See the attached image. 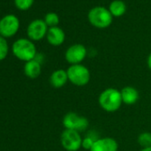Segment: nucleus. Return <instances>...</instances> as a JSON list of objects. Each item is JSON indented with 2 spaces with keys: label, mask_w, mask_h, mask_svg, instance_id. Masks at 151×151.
<instances>
[{
  "label": "nucleus",
  "mask_w": 151,
  "mask_h": 151,
  "mask_svg": "<svg viewBox=\"0 0 151 151\" xmlns=\"http://www.w3.org/2000/svg\"><path fill=\"white\" fill-rule=\"evenodd\" d=\"M100 107L109 113L117 111L123 103L121 92L116 88H107L102 91L98 99Z\"/></svg>",
  "instance_id": "f257e3e1"
},
{
  "label": "nucleus",
  "mask_w": 151,
  "mask_h": 151,
  "mask_svg": "<svg viewBox=\"0 0 151 151\" xmlns=\"http://www.w3.org/2000/svg\"><path fill=\"white\" fill-rule=\"evenodd\" d=\"M13 53L19 60L27 62L35 59L37 55V49L31 40L20 38L13 45Z\"/></svg>",
  "instance_id": "f03ea898"
},
{
  "label": "nucleus",
  "mask_w": 151,
  "mask_h": 151,
  "mask_svg": "<svg viewBox=\"0 0 151 151\" xmlns=\"http://www.w3.org/2000/svg\"><path fill=\"white\" fill-rule=\"evenodd\" d=\"M68 81L76 86H85L91 79L90 70L82 64L70 65L67 69Z\"/></svg>",
  "instance_id": "7ed1b4c3"
},
{
  "label": "nucleus",
  "mask_w": 151,
  "mask_h": 151,
  "mask_svg": "<svg viewBox=\"0 0 151 151\" xmlns=\"http://www.w3.org/2000/svg\"><path fill=\"white\" fill-rule=\"evenodd\" d=\"M88 19L93 26L98 29H106L112 23L113 16L109 10L105 7L97 6L90 10Z\"/></svg>",
  "instance_id": "20e7f679"
},
{
  "label": "nucleus",
  "mask_w": 151,
  "mask_h": 151,
  "mask_svg": "<svg viewBox=\"0 0 151 151\" xmlns=\"http://www.w3.org/2000/svg\"><path fill=\"white\" fill-rule=\"evenodd\" d=\"M62 124L65 127V129L81 132L88 128L89 122L86 117L80 116L78 113L68 112L64 116L62 119Z\"/></svg>",
  "instance_id": "39448f33"
},
{
  "label": "nucleus",
  "mask_w": 151,
  "mask_h": 151,
  "mask_svg": "<svg viewBox=\"0 0 151 151\" xmlns=\"http://www.w3.org/2000/svg\"><path fill=\"white\" fill-rule=\"evenodd\" d=\"M83 138L80 132L65 129L60 135V143L67 151H78L82 147Z\"/></svg>",
  "instance_id": "423d86ee"
},
{
  "label": "nucleus",
  "mask_w": 151,
  "mask_h": 151,
  "mask_svg": "<svg viewBox=\"0 0 151 151\" xmlns=\"http://www.w3.org/2000/svg\"><path fill=\"white\" fill-rule=\"evenodd\" d=\"M20 28L19 19L14 14H8L0 20V36L11 37L14 36Z\"/></svg>",
  "instance_id": "0eeeda50"
},
{
  "label": "nucleus",
  "mask_w": 151,
  "mask_h": 151,
  "mask_svg": "<svg viewBox=\"0 0 151 151\" xmlns=\"http://www.w3.org/2000/svg\"><path fill=\"white\" fill-rule=\"evenodd\" d=\"M87 50L85 45L81 44H75L69 46L65 52V59L70 65L81 64L86 58Z\"/></svg>",
  "instance_id": "6e6552de"
},
{
  "label": "nucleus",
  "mask_w": 151,
  "mask_h": 151,
  "mask_svg": "<svg viewBox=\"0 0 151 151\" xmlns=\"http://www.w3.org/2000/svg\"><path fill=\"white\" fill-rule=\"evenodd\" d=\"M47 25L43 20H35L29 23L27 29L28 37L30 40L39 41L47 34Z\"/></svg>",
  "instance_id": "1a4fd4ad"
},
{
  "label": "nucleus",
  "mask_w": 151,
  "mask_h": 151,
  "mask_svg": "<svg viewBox=\"0 0 151 151\" xmlns=\"http://www.w3.org/2000/svg\"><path fill=\"white\" fill-rule=\"evenodd\" d=\"M118 143L111 137H104L97 139L90 151H117Z\"/></svg>",
  "instance_id": "9d476101"
},
{
  "label": "nucleus",
  "mask_w": 151,
  "mask_h": 151,
  "mask_svg": "<svg viewBox=\"0 0 151 151\" xmlns=\"http://www.w3.org/2000/svg\"><path fill=\"white\" fill-rule=\"evenodd\" d=\"M68 81L67 70L60 68L54 70L50 76V84L53 88L59 89L63 87Z\"/></svg>",
  "instance_id": "9b49d317"
},
{
  "label": "nucleus",
  "mask_w": 151,
  "mask_h": 151,
  "mask_svg": "<svg viewBox=\"0 0 151 151\" xmlns=\"http://www.w3.org/2000/svg\"><path fill=\"white\" fill-rule=\"evenodd\" d=\"M46 37L48 43L53 46H59L65 41V33L59 27L50 28L47 31Z\"/></svg>",
  "instance_id": "f8f14e48"
},
{
  "label": "nucleus",
  "mask_w": 151,
  "mask_h": 151,
  "mask_svg": "<svg viewBox=\"0 0 151 151\" xmlns=\"http://www.w3.org/2000/svg\"><path fill=\"white\" fill-rule=\"evenodd\" d=\"M120 92L123 103L126 105H133L139 101V92L133 86H124Z\"/></svg>",
  "instance_id": "ddd939ff"
},
{
  "label": "nucleus",
  "mask_w": 151,
  "mask_h": 151,
  "mask_svg": "<svg viewBox=\"0 0 151 151\" xmlns=\"http://www.w3.org/2000/svg\"><path fill=\"white\" fill-rule=\"evenodd\" d=\"M41 63L36 60L27 61L24 65V74L30 79L37 78L41 74Z\"/></svg>",
  "instance_id": "4468645a"
},
{
  "label": "nucleus",
  "mask_w": 151,
  "mask_h": 151,
  "mask_svg": "<svg viewBox=\"0 0 151 151\" xmlns=\"http://www.w3.org/2000/svg\"><path fill=\"white\" fill-rule=\"evenodd\" d=\"M126 11L125 4L121 0H115L109 6V12L111 13L112 16L119 17L122 16Z\"/></svg>",
  "instance_id": "2eb2a0df"
},
{
  "label": "nucleus",
  "mask_w": 151,
  "mask_h": 151,
  "mask_svg": "<svg viewBox=\"0 0 151 151\" xmlns=\"http://www.w3.org/2000/svg\"><path fill=\"white\" fill-rule=\"evenodd\" d=\"M138 143L142 148L151 147V132H141L138 136Z\"/></svg>",
  "instance_id": "dca6fc26"
},
{
  "label": "nucleus",
  "mask_w": 151,
  "mask_h": 151,
  "mask_svg": "<svg viewBox=\"0 0 151 151\" xmlns=\"http://www.w3.org/2000/svg\"><path fill=\"white\" fill-rule=\"evenodd\" d=\"M59 22H60L59 16H58L55 13H49V14H47L45 15V22L46 25L49 26L50 28L57 27Z\"/></svg>",
  "instance_id": "f3484780"
},
{
  "label": "nucleus",
  "mask_w": 151,
  "mask_h": 151,
  "mask_svg": "<svg viewBox=\"0 0 151 151\" xmlns=\"http://www.w3.org/2000/svg\"><path fill=\"white\" fill-rule=\"evenodd\" d=\"M8 53V44L5 37L0 36V60L6 58Z\"/></svg>",
  "instance_id": "a211bd4d"
},
{
  "label": "nucleus",
  "mask_w": 151,
  "mask_h": 151,
  "mask_svg": "<svg viewBox=\"0 0 151 151\" xmlns=\"http://www.w3.org/2000/svg\"><path fill=\"white\" fill-rule=\"evenodd\" d=\"M34 0H14L15 6L20 10H28L33 5Z\"/></svg>",
  "instance_id": "6ab92c4d"
},
{
  "label": "nucleus",
  "mask_w": 151,
  "mask_h": 151,
  "mask_svg": "<svg viewBox=\"0 0 151 151\" xmlns=\"http://www.w3.org/2000/svg\"><path fill=\"white\" fill-rule=\"evenodd\" d=\"M97 139H93V137H90V136H86V138L83 139V141H82V147L85 148V149H87L90 151V149L92 148L94 141L96 140Z\"/></svg>",
  "instance_id": "aec40b11"
},
{
  "label": "nucleus",
  "mask_w": 151,
  "mask_h": 151,
  "mask_svg": "<svg viewBox=\"0 0 151 151\" xmlns=\"http://www.w3.org/2000/svg\"><path fill=\"white\" fill-rule=\"evenodd\" d=\"M147 67L148 68L151 70V52L149 53L148 57H147Z\"/></svg>",
  "instance_id": "412c9836"
},
{
  "label": "nucleus",
  "mask_w": 151,
  "mask_h": 151,
  "mask_svg": "<svg viewBox=\"0 0 151 151\" xmlns=\"http://www.w3.org/2000/svg\"><path fill=\"white\" fill-rule=\"evenodd\" d=\"M140 151H151V147H145V148H142Z\"/></svg>",
  "instance_id": "4be33fe9"
}]
</instances>
